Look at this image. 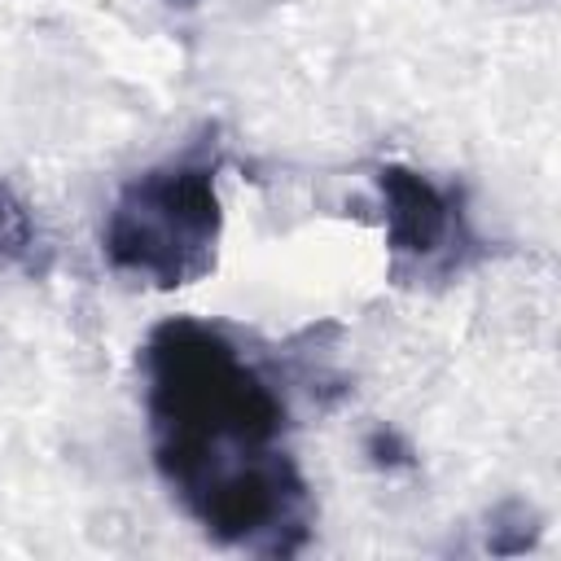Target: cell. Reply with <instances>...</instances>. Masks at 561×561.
I'll list each match as a JSON object with an SVG mask.
<instances>
[{
    "label": "cell",
    "mask_w": 561,
    "mask_h": 561,
    "mask_svg": "<svg viewBox=\"0 0 561 561\" xmlns=\"http://www.w3.org/2000/svg\"><path fill=\"white\" fill-rule=\"evenodd\" d=\"M26 250H31V224H26L22 206L9 193H0V267L22 259Z\"/></svg>",
    "instance_id": "3957f363"
},
{
    "label": "cell",
    "mask_w": 561,
    "mask_h": 561,
    "mask_svg": "<svg viewBox=\"0 0 561 561\" xmlns=\"http://www.w3.org/2000/svg\"><path fill=\"white\" fill-rule=\"evenodd\" d=\"M219 206L210 175L197 167H171L136 180L114 206L105 250L118 267L158 285H184L210 259Z\"/></svg>",
    "instance_id": "6da1fadb"
},
{
    "label": "cell",
    "mask_w": 561,
    "mask_h": 561,
    "mask_svg": "<svg viewBox=\"0 0 561 561\" xmlns=\"http://www.w3.org/2000/svg\"><path fill=\"white\" fill-rule=\"evenodd\" d=\"M386 215H390V232L403 250H434L447 232V206L443 197L421 180V175H408V171H390L386 180Z\"/></svg>",
    "instance_id": "7a4b0ae2"
}]
</instances>
